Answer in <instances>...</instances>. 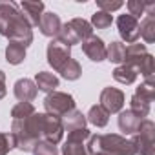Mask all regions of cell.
Here are the masks:
<instances>
[{
    "label": "cell",
    "mask_w": 155,
    "mask_h": 155,
    "mask_svg": "<svg viewBox=\"0 0 155 155\" xmlns=\"http://www.w3.org/2000/svg\"><path fill=\"white\" fill-rule=\"evenodd\" d=\"M0 35L9 38V42H18L24 48L31 46L33 42V29L26 20L20 8L8 0L0 2Z\"/></svg>",
    "instance_id": "1"
},
{
    "label": "cell",
    "mask_w": 155,
    "mask_h": 155,
    "mask_svg": "<svg viewBox=\"0 0 155 155\" xmlns=\"http://www.w3.org/2000/svg\"><path fill=\"white\" fill-rule=\"evenodd\" d=\"M90 155L108 153V155H135V148L130 139L108 133V135H90V142L86 146Z\"/></svg>",
    "instance_id": "2"
},
{
    "label": "cell",
    "mask_w": 155,
    "mask_h": 155,
    "mask_svg": "<svg viewBox=\"0 0 155 155\" xmlns=\"http://www.w3.org/2000/svg\"><path fill=\"white\" fill-rule=\"evenodd\" d=\"M15 139V148L20 151H33L35 144L40 142V131H38V113L35 111L28 119L13 120L11 122V131Z\"/></svg>",
    "instance_id": "3"
},
{
    "label": "cell",
    "mask_w": 155,
    "mask_h": 155,
    "mask_svg": "<svg viewBox=\"0 0 155 155\" xmlns=\"http://www.w3.org/2000/svg\"><path fill=\"white\" fill-rule=\"evenodd\" d=\"M91 35H93V28H91V24L88 20H84V18H71L69 22L62 24L57 40H60V42H64V44H68L71 48L75 44H82Z\"/></svg>",
    "instance_id": "4"
},
{
    "label": "cell",
    "mask_w": 155,
    "mask_h": 155,
    "mask_svg": "<svg viewBox=\"0 0 155 155\" xmlns=\"http://www.w3.org/2000/svg\"><path fill=\"white\" fill-rule=\"evenodd\" d=\"M130 140L135 148V155H155V122L142 119Z\"/></svg>",
    "instance_id": "5"
},
{
    "label": "cell",
    "mask_w": 155,
    "mask_h": 155,
    "mask_svg": "<svg viewBox=\"0 0 155 155\" xmlns=\"http://www.w3.org/2000/svg\"><path fill=\"white\" fill-rule=\"evenodd\" d=\"M155 99V84L153 82H142L130 101V111H133L139 119H146L150 115V104Z\"/></svg>",
    "instance_id": "6"
},
{
    "label": "cell",
    "mask_w": 155,
    "mask_h": 155,
    "mask_svg": "<svg viewBox=\"0 0 155 155\" xmlns=\"http://www.w3.org/2000/svg\"><path fill=\"white\" fill-rule=\"evenodd\" d=\"M38 131H40V140L58 144L64 137V126L60 117L49 115V113H38Z\"/></svg>",
    "instance_id": "7"
},
{
    "label": "cell",
    "mask_w": 155,
    "mask_h": 155,
    "mask_svg": "<svg viewBox=\"0 0 155 155\" xmlns=\"http://www.w3.org/2000/svg\"><path fill=\"white\" fill-rule=\"evenodd\" d=\"M44 108H46V113L62 119L66 113L75 110V99L73 95L64 93V91H51L44 99Z\"/></svg>",
    "instance_id": "8"
},
{
    "label": "cell",
    "mask_w": 155,
    "mask_h": 155,
    "mask_svg": "<svg viewBox=\"0 0 155 155\" xmlns=\"http://www.w3.org/2000/svg\"><path fill=\"white\" fill-rule=\"evenodd\" d=\"M46 57H48V64L55 69V71H60L71 58V48L57 38H53L49 44H48V49H46Z\"/></svg>",
    "instance_id": "9"
},
{
    "label": "cell",
    "mask_w": 155,
    "mask_h": 155,
    "mask_svg": "<svg viewBox=\"0 0 155 155\" xmlns=\"http://www.w3.org/2000/svg\"><path fill=\"white\" fill-rule=\"evenodd\" d=\"M90 130L88 128H82V130H75V131H69L68 133V139L62 146V155H90L86 146H84V140L90 139Z\"/></svg>",
    "instance_id": "10"
},
{
    "label": "cell",
    "mask_w": 155,
    "mask_h": 155,
    "mask_svg": "<svg viewBox=\"0 0 155 155\" xmlns=\"http://www.w3.org/2000/svg\"><path fill=\"white\" fill-rule=\"evenodd\" d=\"M101 106L108 111V113H120L122 106H124V93L117 88H104L101 91Z\"/></svg>",
    "instance_id": "11"
},
{
    "label": "cell",
    "mask_w": 155,
    "mask_h": 155,
    "mask_svg": "<svg viewBox=\"0 0 155 155\" xmlns=\"http://www.w3.org/2000/svg\"><path fill=\"white\" fill-rule=\"evenodd\" d=\"M119 35L126 44H135L139 40V20L131 15H120L117 18Z\"/></svg>",
    "instance_id": "12"
},
{
    "label": "cell",
    "mask_w": 155,
    "mask_h": 155,
    "mask_svg": "<svg viewBox=\"0 0 155 155\" xmlns=\"http://www.w3.org/2000/svg\"><path fill=\"white\" fill-rule=\"evenodd\" d=\"M82 51H84V55H86L90 60H93V62H102V60H106V44H104V40H102L101 37H97V35H91L90 38H86V40L82 42Z\"/></svg>",
    "instance_id": "13"
},
{
    "label": "cell",
    "mask_w": 155,
    "mask_h": 155,
    "mask_svg": "<svg viewBox=\"0 0 155 155\" xmlns=\"http://www.w3.org/2000/svg\"><path fill=\"white\" fill-rule=\"evenodd\" d=\"M60 28H62V22H60L57 13H53V11H44L42 13L40 22H38V29L44 37H49L51 40L57 38L58 33H60Z\"/></svg>",
    "instance_id": "14"
},
{
    "label": "cell",
    "mask_w": 155,
    "mask_h": 155,
    "mask_svg": "<svg viewBox=\"0 0 155 155\" xmlns=\"http://www.w3.org/2000/svg\"><path fill=\"white\" fill-rule=\"evenodd\" d=\"M13 93L18 99V102H31V101H35L38 90H37V86H35V82L31 79H26L24 77V79H18L15 82Z\"/></svg>",
    "instance_id": "15"
},
{
    "label": "cell",
    "mask_w": 155,
    "mask_h": 155,
    "mask_svg": "<svg viewBox=\"0 0 155 155\" xmlns=\"http://www.w3.org/2000/svg\"><path fill=\"white\" fill-rule=\"evenodd\" d=\"M20 11L24 13L26 20L29 22V26H38L40 22V17L44 13V2H29V0H26V2H22L20 6Z\"/></svg>",
    "instance_id": "16"
},
{
    "label": "cell",
    "mask_w": 155,
    "mask_h": 155,
    "mask_svg": "<svg viewBox=\"0 0 155 155\" xmlns=\"http://www.w3.org/2000/svg\"><path fill=\"white\" fill-rule=\"evenodd\" d=\"M62 126H64V131H75V130H82V128H86V115L82 113V111H79V110H73V111H69V113H66L62 119Z\"/></svg>",
    "instance_id": "17"
},
{
    "label": "cell",
    "mask_w": 155,
    "mask_h": 155,
    "mask_svg": "<svg viewBox=\"0 0 155 155\" xmlns=\"http://www.w3.org/2000/svg\"><path fill=\"white\" fill-rule=\"evenodd\" d=\"M35 86L37 90L40 91H46V93H51V91H57L58 88V77L49 73V71H38L35 75Z\"/></svg>",
    "instance_id": "18"
},
{
    "label": "cell",
    "mask_w": 155,
    "mask_h": 155,
    "mask_svg": "<svg viewBox=\"0 0 155 155\" xmlns=\"http://www.w3.org/2000/svg\"><path fill=\"white\" fill-rule=\"evenodd\" d=\"M140 120H142V119H139V117H137L133 111H130V110L120 111V113H119V130H120L122 133H126V135H133V133L137 131Z\"/></svg>",
    "instance_id": "19"
},
{
    "label": "cell",
    "mask_w": 155,
    "mask_h": 155,
    "mask_svg": "<svg viewBox=\"0 0 155 155\" xmlns=\"http://www.w3.org/2000/svg\"><path fill=\"white\" fill-rule=\"evenodd\" d=\"M148 53V49H146V46L144 44H128L126 46V49H124V62L122 64H128V66H131V68H137V64H139V60L144 57Z\"/></svg>",
    "instance_id": "20"
},
{
    "label": "cell",
    "mask_w": 155,
    "mask_h": 155,
    "mask_svg": "<svg viewBox=\"0 0 155 155\" xmlns=\"http://www.w3.org/2000/svg\"><path fill=\"white\" fill-rule=\"evenodd\" d=\"M137 77H139L137 69L131 68V66H128V64H120V66H117L113 69V79L117 82H120V84H126V86L133 84L137 81Z\"/></svg>",
    "instance_id": "21"
},
{
    "label": "cell",
    "mask_w": 155,
    "mask_h": 155,
    "mask_svg": "<svg viewBox=\"0 0 155 155\" xmlns=\"http://www.w3.org/2000/svg\"><path fill=\"white\" fill-rule=\"evenodd\" d=\"M6 60L11 66H18L26 60V48L18 42H9L6 46Z\"/></svg>",
    "instance_id": "22"
},
{
    "label": "cell",
    "mask_w": 155,
    "mask_h": 155,
    "mask_svg": "<svg viewBox=\"0 0 155 155\" xmlns=\"http://www.w3.org/2000/svg\"><path fill=\"white\" fill-rule=\"evenodd\" d=\"M86 120L91 122V124L97 126V128H104V126L108 124V120H110V113H108L101 104H95V106L90 108V111H88V115H86Z\"/></svg>",
    "instance_id": "23"
},
{
    "label": "cell",
    "mask_w": 155,
    "mask_h": 155,
    "mask_svg": "<svg viewBox=\"0 0 155 155\" xmlns=\"http://www.w3.org/2000/svg\"><path fill=\"white\" fill-rule=\"evenodd\" d=\"M139 37H142L146 44L155 42V17H144V20L139 24Z\"/></svg>",
    "instance_id": "24"
},
{
    "label": "cell",
    "mask_w": 155,
    "mask_h": 155,
    "mask_svg": "<svg viewBox=\"0 0 155 155\" xmlns=\"http://www.w3.org/2000/svg\"><path fill=\"white\" fill-rule=\"evenodd\" d=\"M124 49H126V46L119 40L108 44L106 46V60H110L113 64H122L124 62Z\"/></svg>",
    "instance_id": "25"
},
{
    "label": "cell",
    "mask_w": 155,
    "mask_h": 155,
    "mask_svg": "<svg viewBox=\"0 0 155 155\" xmlns=\"http://www.w3.org/2000/svg\"><path fill=\"white\" fill-rule=\"evenodd\" d=\"M66 81H77V79H81V75H82V66L77 62L75 58H69V62L58 71Z\"/></svg>",
    "instance_id": "26"
},
{
    "label": "cell",
    "mask_w": 155,
    "mask_h": 155,
    "mask_svg": "<svg viewBox=\"0 0 155 155\" xmlns=\"http://www.w3.org/2000/svg\"><path fill=\"white\" fill-rule=\"evenodd\" d=\"M111 22H113V17H111V13H106V11H95L93 15H91V28H97V29H108L110 26H111Z\"/></svg>",
    "instance_id": "27"
},
{
    "label": "cell",
    "mask_w": 155,
    "mask_h": 155,
    "mask_svg": "<svg viewBox=\"0 0 155 155\" xmlns=\"http://www.w3.org/2000/svg\"><path fill=\"white\" fill-rule=\"evenodd\" d=\"M35 113V106L31 102H18L17 106H13L11 110V117L13 120H20V119H28L29 115Z\"/></svg>",
    "instance_id": "28"
},
{
    "label": "cell",
    "mask_w": 155,
    "mask_h": 155,
    "mask_svg": "<svg viewBox=\"0 0 155 155\" xmlns=\"http://www.w3.org/2000/svg\"><path fill=\"white\" fill-rule=\"evenodd\" d=\"M33 155H58V148L51 142H46V140H40L35 144L33 148Z\"/></svg>",
    "instance_id": "29"
},
{
    "label": "cell",
    "mask_w": 155,
    "mask_h": 155,
    "mask_svg": "<svg viewBox=\"0 0 155 155\" xmlns=\"http://www.w3.org/2000/svg\"><path fill=\"white\" fill-rule=\"evenodd\" d=\"M128 6V15H131L133 18H140V15H144V8H146V2L144 0H130V2L126 4Z\"/></svg>",
    "instance_id": "30"
},
{
    "label": "cell",
    "mask_w": 155,
    "mask_h": 155,
    "mask_svg": "<svg viewBox=\"0 0 155 155\" xmlns=\"http://www.w3.org/2000/svg\"><path fill=\"white\" fill-rule=\"evenodd\" d=\"M15 148V139L11 133H2L0 131V155H8Z\"/></svg>",
    "instance_id": "31"
},
{
    "label": "cell",
    "mask_w": 155,
    "mask_h": 155,
    "mask_svg": "<svg viewBox=\"0 0 155 155\" xmlns=\"http://www.w3.org/2000/svg\"><path fill=\"white\" fill-rule=\"evenodd\" d=\"M97 6L101 8V11L111 13V11H117V9H120L124 4H122V2H119V0H115V2H111V0H97Z\"/></svg>",
    "instance_id": "32"
},
{
    "label": "cell",
    "mask_w": 155,
    "mask_h": 155,
    "mask_svg": "<svg viewBox=\"0 0 155 155\" xmlns=\"http://www.w3.org/2000/svg\"><path fill=\"white\" fill-rule=\"evenodd\" d=\"M6 97V73L0 69V99Z\"/></svg>",
    "instance_id": "33"
},
{
    "label": "cell",
    "mask_w": 155,
    "mask_h": 155,
    "mask_svg": "<svg viewBox=\"0 0 155 155\" xmlns=\"http://www.w3.org/2000/svg\"><path fill=\"white\" fill-rule=\"evenodd\" d=\"M95 155H108V153H95Z\"/></svg>",
    "instance_id": "34"
}]
</instances>
